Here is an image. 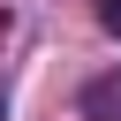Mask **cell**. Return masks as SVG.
<instances>
[{
    "label": "cell",
    "mask_w": 121,
    "mask_h": 121,
    "mask_svg": "<svg viewBox=\"0 0 121 121\" xmlns=\"http://www.w3.org/2000/svg\"><path fill=\"white\" fill-rule=\"evenodd\" d=\"M83 121H121V68L83 83Z\"/></svg>",
    "instance_id": "cell-1"
},
{
    "label": "cell",
    "mask_w": 121,
    "mask_h": 121,
    "mask_svg": "<svg viewBox=\"0 0 121 121\" xmlns=\"http://www.w3.org/2000/svg\"><path fill=\"white\" fill-rule=\"evenodd\" d=\"M98 23H106V30L121 38V0H106V8H98Z\"/></svg>",
    "instance_id": "cell-2"
},
{
    "label": "cell",
    "mask_w": 121,
    "mask_h": 121,
    "mask_svg": "<svg viewBox=\"0 0 121 121\" xmlns=\"http://www.w3.org/2000/svg\"><path fill=\"white\" fill-rule=\"evenodd\" d=\"M0 121H8V98H0Z\"/></svg>",
    "instance_id": "cell-3"
}]
</instances>
